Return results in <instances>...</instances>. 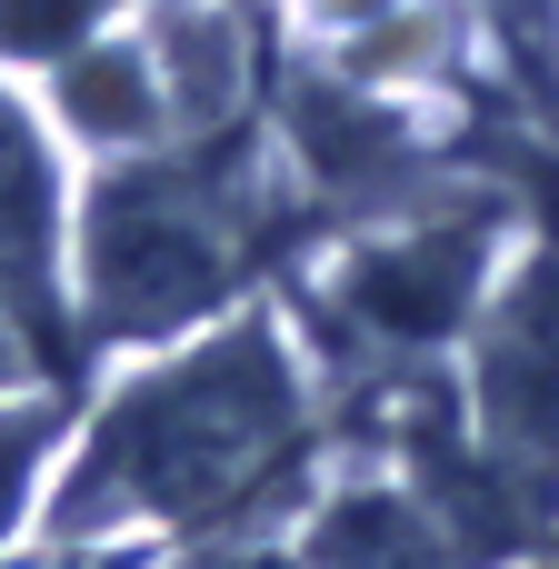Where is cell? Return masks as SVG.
I'll return each instance as SVG.
<instances>
[{"label": "cell", "mask_w": 559, "mask_h": 569, "mask_svg": "<svg viewBox=\"0 0 559 569\" xmlns=\"http://www.w3.org/2000/svg\"><path fill=\"white\" fill-rule=\"evenodd\" d=\"M300 450V390L290 360L260 330L210 340L190 370L150 380L120 400V420L90 440L60 530H110V520H230L250 510Z\"/></svg>", "instance_id": "cell-1"}, {"label": "cell", "mask_w": 559, "mask_h": 569, "mask_svg": "<svg viewBox=\"0 0 559 569\" xmlns=\"http://www.w3.org/2000/svg\"><path fill=\"white\" fill-rule=\"evenodd\" d=\"M240 270V220L220 180H130L100 200V240H90V290L110 330H170L190 310H210Z\"/></svg>", "instance_id": "cell-2"}, {"label": "cell", "mask_w": 559, "mask_h": 569, "mask_svg": "<svg viewBox=\"0 0 559 569\" xmlns=\"http://www.w3.org/2000/svg\"><path fill=\"white\" fill-rule=\"evenodd\" d=\"M490 430H500V470H520L530 490H550L559 470V260L520 280V300L500 310L490 340Z\"/></svg>", "instance_id": "cell-3"}, {"label": "cell", "mask_w": 559, "mask_h": 569, "mask_svg": "<svg viewBox=\"0 0 559 569\" xmlns=\"http://www.w3.org/2000/svg\"><path fill=\"white\" fill-rule=\"evenodd\" d=\"M470 270H480V240H470V230H450V240H400V250H370V260L350 270V300H360V320L420 340V330H450V310L470 300Z\"/></svg>", "instance_id": "cell-4"}, {"label": "cell", "mask_w": 559, "mask_h": 569, "mask_svg": "<svg viewBox=\"0 0 559 569\" xmlns=\"http://www.w3.org/2000/svg\"><path fill=\"white\" fill-rule=\"evenodd\" d=\"M0 260L20 280H40V260H50V170L10 110H0Z\"/></svg>", "instance_id": "cell-5"}, {"label": "cell", "mask_w": 559, "mask_h": 569, "mask_svg": "<svg viewBox=\"0 0 559 569\" xmlns=\"http://www.w3.org/2000/svg\"><path fill=\"white\" fill-rule=\"evenodd\" d=\"M90 10L100 0H0V40L10 50H70L90 30Z\"/></svg>", "instance_id": "cell-6"}, {"label": "cell", "mask_w": 559, "mask_h": 569, "mask_svg": "<svg viewBox=\"0 0 559 569\" xmlns=\"http://www.w3.org/2000/svg\"><path fill=\"white\" fill-rule=\"evenodd\" d=\"M20 470H30V420H10V430H0V520L20 510Z\"/></svg>", "instance_id": "cell-7"}]
</instances>
